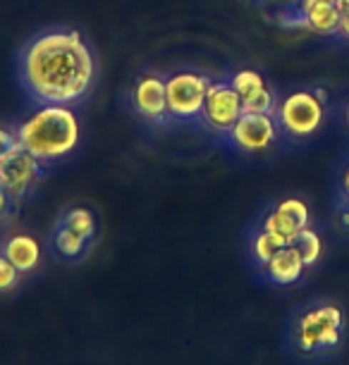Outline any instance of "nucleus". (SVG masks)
<instances>
[{"label":"nucleus","instance_id":"1","mask_svg":"<svg viewBox=\"0 0 349 365\" xmlns=\"http://www.w3.org/2000/svg\"><path fill=\"white\" fill-rule=\"evenodd\" d=\"M19 81L44 106H72L88 93L96 63L79 31H46L19 53Z\"/></svg>","mask_w":349,"mask_h":365},{"label":"nucleus","instance_id":"2","mask_svg":"<svg viewBox=\"0 0 349 365\" xmlns=\"http://www.w3.org/2000/svg\"><path fill=\"white\" fill-rule=\"evenodd\" d=\"M347 318L338 303L320 301L299 308L287 325V349L302 361H318L335 354L345 341Z\"/></svg>","mask_w":349,"mask_h":365},{"label":"nucleus","instance_id":"3","mask_svg":"<svg viewBox=\"0 0 349 365\" xmlns=\"http://www.w3.org/2000/svg\"><path fill=\"white\" fill-rule=\"evenodd\" d=\"M17 143L39 163H58L79 143V120L70 106H41L17 127Z\"/></svg>","mask_w":349,"mask_h":365},{"label":"nucleus","instance_id":"4","mask_svg":"<svg viewBox=\"0 0 349 365\" xmlns=\"http://www.w3.org/2000/svg\"><path fill=\"white\" fill-rule=\"evenodd\" d=\"M211 79L196 72H177L166 79L168 93V115L173 120H194L201 117Z\"/></svg>","mask_w":349,"mask_h":365},{"label":"nucleus","instance_id":"5","mask_svg":"<svg viewBox=\"0 0 349 365\" xmlns=\"http://www.w3.org/2000/svg\"><path fill=\"white\" fill-rule=\"evenodd\" d=\"M41 177H44V163L26 153L19 143L0 155V187L15 198V203L24 201L36 189Z\"/></svg>","mask_w":349,"mask_h":365},{"label":"nucleus","instance_id":"6","mask_svg":"<svg viewBox=\"0 0 349 365\" xmlns=\"http://www.w3.org/2000/svg\"><path fill=\"white\" fill-rule=\"evenodd\" d=\"M278 122L290 136H311L323 122V103L311 91H297L280 103Z\"/></svg>","mask_w":349,"mask_h":365},{"label":"nucleus","instance_id":"7","mask_svg":"<svg viewBox=\"0 0 349 365\" xmlns=\"http://www.w3.org/2000/svg\"><path fill=\"white\" fill-rule=\"evenodd\" d=\"M244 115V101L232 84H211L206 103L201 110V120L208 129L218 134H230L237 120Z\"/></svg>","mask_w":349,"mask_h":365},{"label":"nucleus","instance_id":"8","mask_svg":"<svg viewBox=\"0 0 349 365\" xmlns=\"http://www.w3.org/2000/svg\"><path fill=\"white\" fill-rule=\"evenodd\" d=\"M275 122L273 115H258V113H244L232 127L230 141L232 146L244 150V153H261L275 141Z\"/></svg>","mask_w":349,"mask_h":365},{"label":"nucleus","instance_id":"9","mask_svg":"<svg viewBox=\"0 0 349 365\" xmlns=\"http://www.w3.org/2000/svg\"><path fill=\"white\" fill-rule=\"evenodd\" d=\"M132 106L143 120L153 125H166L168 122V93H166V79L146 74L134 84L132 91Z\"/></svg>","mask_w":349,"mask_h":365},{"label":"nucleus","instance_id":"10","mask_svg":"<svg viewBox=\"0 0 349 365\" xmlns=\"http://www.w3.org/2000/svg\"><path fill=\"white\" fill-rule=\"evenodd\" d=\"M261 270H263V277L268 279L270 284L292 287V284H297V282L304 277L306 263H304L299 249L292 244V246H283V249H278L275 256H273L268 263L261 267Z\"/></svg>","mask_w":349,"mask_h":365},{"label":"nucleus","instance_id":"11","mask_svg":"<svg viewBox=\"0 0 349 365\" xmlns=\"http://www.w3.org/2000/svg\"><path fill=\"white\" fill-rule=\"evenodd\" d=\"M0 251L8 256V260L17 267L22 274H29L36 270V265L41 263V246L34 237H26V234H17V237H10L0 246Z\"/></svg>","mask_w":349,"mask_h":365},{"label":"nucleus","instance_id":"12","mask_svg":"<svg viewBox=\"0 0 349 365\" xmlns=\"http://www.w3.org/2000/svg\"><path fill=\"white\" fill-rule=\"evenodd\" d=\"M304 17H306V29H311L316 34L340 31L342 12L335 0H320V3L311 5V8L304 10Z\"/></svg>","mask_w":349,"mask_h":365},{"label":"nucleus","instance_id":"13","mask_svg":"<svg viewBox=\"0 0 349 365\" xmlns=\"http://www.w3.org/2000/svg\"><path fill=\"white\" fill-rule=\"evenodd\" d=\"M261 230L268 234L273 241H275L278 249H283V246H292L294 239H297V234L302 232L290 217L283 215L280 210H273V212H268V215L263 217Z\"/></svg>","mask_w":349,"mask_h":365},{"label":"nucleus","instance_id":"14","mask_svg":"<svg viewBox=\"0 0 349 365\" xmlns=\"http://www.w3.org/2000/svg\"><path fill=\"white\" fill-rule=\"evenodd\" d=\"M88 244H91V241L81 239L79 234L70 232L60 222L56 225V230H53V249H56L58 256L65 260H79L86 253Z\"/></svg>","mask_w":349,"mask_h":365},{"label":"nucleus","instance_id":"15","mask_svg":"<svg viewBox=\"0 0 349 365\" xmlns=\"http://www.w3.org/2000/svg\"><path fill=\"white\" fill-rule=\"evenodd\" d=\"M58 222L65 225L67 230L74 232V234H79V237L86 239V241H91L96 237V217H93V212L88 210V208H81V205H77V208H70L63 217L58 220Z\"/></svg>","mask_w":349,"mask_h":365},{"label":"nucleus","instance_id":"16","mask_svg":"<svg viewBox=\"0 0 349 365\" xmlns=\"http://www.w3.org/2000/svg\"><path fill=\"white\" fill-rule=\"evenodd\" d=\"M294 246H297L299 253H302L306 267H313L320 260V256H323V241H320L318 232L311 230V227H304V230L297 234Z\"/></svg>","mask_w":349,"mask_h":365},{"label":"nucleus","instance_id":"17","mask_svg":"<svg viewBox=\"0 0 349 365\" xmlns=\"http://www.w3.org/2000/svg\"><path fill=\"white\" fill-rule=\"evenodd\" d=\"M230 84L244 101V98H249L251 93L261 91V88L265 86V81H263L261 74L254 72V70H242V72H237L235 77L230 79Z\"/></svg>","mask_w":349,"mask_h":365},{"label":"nucleus","instance_id":"18","mask_svg":"<svg viewBox=\"0 0 349 365\" xmlns=\"http://www.w3.org/2000/svg\"><path fill=\"white\" fill-rule=\"evenodd\" d=\"M249 251H251V258L256 260L258 265H265L268 260L275 256V251H278V246H275V241H273L268 234H265L263 230H258L254 237H251V244H249Z\"/></svg>","mask_w":349,"mask_h":365},{"label":"nucleus","instance_id":"19","mask_svg":"<svg viewBox=\"0 0 349 365\" xmlns=\"http://www.w3.org/2000/svg\"><path fill=\"white\" fill-rule=\"evenodd\" d=\"M275 210H280L283 215H287L292 220L294 225L299 227V230H304V227H309V205L304 201H299V198H285V201H280L275 205Z\"/></svg>","mask_w":349,"mask_h":365},{"label":"nucleus","instance_id":"20","mask_svg":"<svg viewBox=\"0 0 349 365\" xmlns=\"http://www.w3.org/2000/svg\"><path fill=\"white\" fill-rule=\"evenodd\" d=\"M273 110H275V101H273V93L265 86L261 91L251 93L249 98H244V113L273 115Z\"/></svg>","mask_w":349,"mask_h":365},{"label":"nucleus","instance_id":"21","mask_svg":"<svg viewBox=\"0 0 349 365\" xmlns=\"http://www.w3.org/2000/svg\"><path fill=\"white\" fill-rule=\"evenodd\" d=\"M19 277H22V272H19L8 260V256L0 251V294H8L12 289H17Z\"/></svg>","mask_w":349,"mask_h":365},{"label":"nucleus","instance_id":"22","mask_svg":"<svg viewBox=\"0 0 349 365\" xmlns=\"http://www.w3.org/2000/svg\"><path fill=\"white\" fill-rule=\"evenodd\" d=\"M12 205H15V198L0 187V222H3V220L12 212Z\"/></svg>","mask_w":349,"mask_h":365},{"label":"nucleus","instance_id":"23","mask_svg":"<svg viewBox=\"0 0 349 365\" xmlns=\"http://www.w3.org/2000/svg\"><path fill=\"white\" fill-rule=\"evenodd\" d=\"M15 146H17V134L8 132V129H0V155L8 153V150Z\"/></svg>","mask_w":349,"mask_h":365},{"label":"nucleus","instance_id":"24","mask_svg":"<svg viewBox=\"0 0 349 365\" xmlns=\"http://www.w3.org/2000/svg\"><path fill=\"white\" fill-rule=\"evenodd\" d=\"M340 220H342V225L349 230V196H347V203L342 205V210H340Z\"/></svg>","mask_w":349,"mask_h":365},{"label":"nucleus","instance_id":"25","mask_svg":"<svg viewBox=\"0 0 349 365\" xmlns=\"http://www.w3.org/2000/svg\"><path fill=\"white\" fill-rule=\"evenodd\" d=\"M340 31L345 34V36L349 38V12H345V15H342V22H340Z\"/></svg>","mask_w":349,"mask_h":365},{"label":"nucleus","instance_id":"26","mask_svg":"<svg viewBox=\"0 0 349 365\" xmlns=\"http://www.w3.org/2000/svg\"><path fill=\"white\" fill-rule=\"evenodd\" d=\"M342 189H345V196H349V165H347L345 175H342Z\"/></svg>","mask_w":349,"mask_h":365},{"label":"nucleus","instance_id":"27","mask_svg":"<svg viewBox=\"0 0 349 365\" xmlns=\"http://www.w3.org/2000/svg\"><path fill=\"white\" fill-rule=\"evenodd\" d=\"M338 3V8H340V12L345 15V12H349V0H335Z\"/></svg>","mask_w":349,"mask_h":365},{"label":"nucleus","instance_id":"28","mask_svg":"<svg viewBox=\"0 0 349 365\" xmlns=\"http://www.w3.org/2000/svg\"><path fill=\"white\" fill-rule=\"evenodd\" d=\"M313 93H316V98H318L320 103H325V98H328L325 91H320V88H318V91H313Z\"/></svg>","mask_w":349,"mask_h":365},{"label":"nucleus","instance_id":"29","mask_svg":"<svg viewBox=\"0 0 349 365\" xmlns=\"http://www.w3.org/2000/svg\"><path fill=\"white\" fill-rule=\"evenodd\" d=\"M347 120H349V110H347Z\"/></svg>","mask_w":349,"mask_h":365}]
</instances>
